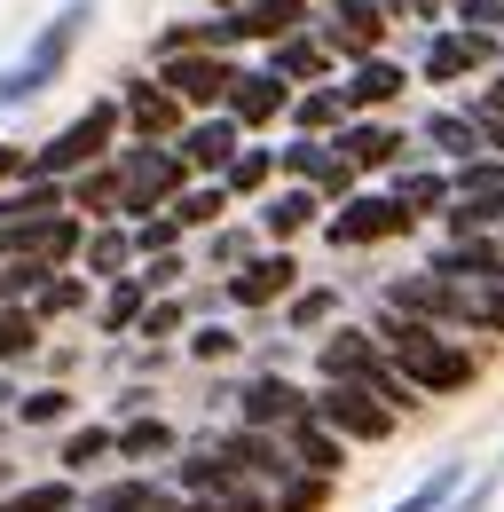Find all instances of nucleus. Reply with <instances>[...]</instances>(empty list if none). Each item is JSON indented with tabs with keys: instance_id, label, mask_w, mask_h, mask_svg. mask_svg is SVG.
Segmentation results:
<instances>
[{
	"instance_id": "obj_38",
	"label": "nucleus",
	"mask_w": 504,
	"mask_h": 512,
	"mask_svg": "<svg viewBox=\"0 0 504 512\" xmlns=\"http://www.w3.org/2000/svg\"><path fill=\"white\" fill-rule=\"evenodd\" d=\"M331 323H339V284H300V292L284 300V331H315V339H323Z\"/></svg>"
},
{
	"instance_id": "obj_60",
	"label": "nucleus",
	"mask_w": 504,
	"mask_h": 512,
	"mask_svg": "<svg viewBox=\"0 0 504 512\" xmlns=\"http://www.w3.org/2000/svg\"><path fill=\"white\" fill-rule=\"evenodd\" d=\"M229 8H245V0H213V16H229Z\"/></svg>"
},
{
	"instance_id": "obj_51",
	"label": "nucleus",
	"mask_w": 504,
	"mask_h": 512,
	"mask_svg": "<svg viewBox=\"0 0 504 512\" xmlns=\"http://www.w3.org/2000/svg\"><path fill=\"white\" fill-rule=\"evenodd\" d=\"M449 32H504V0H449Z\"/></svg>"
},
{
	"instance_id": "obj_23",
	"label": "nucleus",
	"mask_w": 504,
	"mask_h": 512,
	"mask_svg": "<svg viewBox=\"0 0 504 512\" xmlns=\"http://www.w3.org/2000/svg\"><path fill=\"white\" fill-rule=\"evenodd\" d=\"M315 221H323V197L300 190V182H276V190L260 197V237L284 245V253H292V237H308Z\"/></svg>"
},
{
	"instance_id": "obj_30",
	"label": "nucleus",
	"mask_w": 504,
	"mask_h": 512,
	"mask_svg": "<svg viewBox=\"0 0 504 512\" xmlns=\"http://www.w3.org/2000/svg\"><path fill=\"white\" fill-rule=\"evenodd\" d=\"M410 142H426L434 158H449V166H465V158L481 150V127H473V119H465L457 103H441V111H426V119L410 127Z\"/></svg>"
},
{
	"instance_id": "obj_29",
	"label": "nucleus",
	"mask_w": 504,
	"mask_h": 512,
	"mask_svg": "<svg viewBox=\"0 0 504 512\" xmlns=\"http://www.w3.org/2000/svg\"><path fill=\"white\" fill-rule=\"evenodd\" d=\"M268 79H284V87H323V79H339L331 56L315 48V32H284L276 48H268Z\"/></svg>"
},
{
	"instance_id": "obj_3",
	"label": "nucleus",
	"mask_w": 504,
	"mask_h": 512,
	"mask_svg": "<svg viewBox=\"0 0 504 512\" xmlns=\"http://www.w3.org/2000/svg\"><path fill=\"white\" fill-rule=\"evenodd\" d=\"M315 371H323V386H363L378 410H394V418L426 410L410 386L394 379V363L378 355V339L363 331V323H339V331H323V339H315Z\"/></svg>"
},
{
	"instance_id": "obj_10",
	"label": "nucleus",
	"mask_w": 504,
	"mask_h": 512,
	"mask_svg": "<svg viewBox=\"0 0 504 512\" xmlns=\"http://www.w3.org/2000/svg\"><path fill=\"white\" fill-rule=\"evenodd\" d=\"M292 292H300V260L284 253V245H268V253H252L245 268H229V276H221V308H245V316L284 308Z\"/></svg>"
},
{
	"instance_id": "obj_14",
	"label": "nucleus",
	"mask_w": 504,
	"mask_h": 512,
	"mask_svg": "<svg viewBox=\"0 0 504 512\" xmlns=\"http://www.w3.org/2000/svg\"><path fill=\"white\" fill-rule=\"evenodd\" d=\"M386 308L402 323H434V331H465V316H473V292H449V284H434L426 268H402L394 284H386Z\"/></svg>"
},
{
	"instance_id": "obj_26",
	"label": "nucleus",
	"mask_w": 504,
	"mask_h": 512,
	"mask_svg": "<svg viewBox=\"0 0 504 512\" xmlns=\"http://www.w3.org/2000/svg\"><path fill=\"white\" fill-rule=\"evenodd\" d=\"M111 457H126L134 473L142 465H166V457H182V434L150 410V418H126V426H111Z\"/></svg>"
},
{
	"instance_id": "obj_15",
	"label": "nucleus",
	"mask_w": 504,
	"mask_h": 512,
	"mask_svg": "<svg viewBox=\"0 0 504 512\" xmlns=\"http://www.w3.org/2000/svg\"><path fill=\"white\" fill-rule=\"evenodd\" d=\"M119 127H126V142H174V134L189 127V111L158 87V79L126 71V79H119Z\"/></svg>"
},
{
	"instance_id": "obj_32",
	"label": "nucleus",
	"mask_w": 504,
	"mask_h": 512,
	"mask_svg": "<svg viewBox=\"0 0 504 512\" xmlns=\"http://www.w3.org/2000/svg\"><path fill=\"white\" fill-rule=\"evenodd\" d=\"M126 268H134L126 229H119V221H95V229L79 237V276H87V284H111V276H126Z\"/></svg>"
},
{
	"instance_id": "obj_46",
	"label": "nucleus",
	"mask_w": 504,
	"mask_h": 512,
	"mask_svg": "<svg viewBox=\"0 0 504 512\" xmlns=\"http://www.w3.org/2000/svg\"><path fill=\"white\" fill-rule=\"evenodd\" d=\"M126 276H134L150 300H166V292H182V284H189V253H150V260H134Z\"/></svg>"
},
{
	"instance_id": "obj_31",
	"label": "nucleus",
	"mask_w": 504,
	"mask_h": 512,
	"mask_svg": "<svg viewBox=\"0 0 504 512\" xmlns=\"http://www.w3.org/2000/svg\"><path fill=\"white\" fill-rule=\"evenodd\" d=\"M221 190H229V205H260V197L276 190V142H245L221 166Z\"/></svg>"
},
{
	"instance_id": "obj_42",
	"label": "nucleus",
	"mask_w": 504,
	"mask_h": 512,
	"mask_svg": "<svg viewBox=\"0 0 504 512\" xmlns=\"http://www.w3.org/2000/svg\"><path fill=\"white\" fill-rule=\"evenodd\" d=\"M182 331H189L182 292H166V300H142V316H134V339H142V347H174Z\"/></svg>"
},
{
	"instance_id": "obj_53",
	"label": "nucleus",
	"mask_w": 504,
	"mask_h": 512,
	"mask_svg": "<svg viewBox=\"0 0 504 512\" xmlns=\"http://www.w3.org/2000/svg\"><path fill=\"white\" fill-rule=\"evenodd\" d=\"M182 48H197V16H182V24H166V32L150 40V64H166V56H182Z\"/></svg>"
},
{
	"instance_id": "obj_28",
	"label": "nucleus",
	"mask_w": 504,
	"mask_h": 512,
	"mask_svg": "<svg viewBox=\"0 0 504 512\" xmlns=\"http://www.w3.org/2000/svg\"><path fill=\"white\" fill-rule=\"evenodd\" d=\"M24 308H32V323H40V331H48V323H79L87 308H95V284H87L79 268H56V276H48Z\"/></svg>"
},
{
	"instance_id": "obj_13",
	"label": "nucleus",
	"mask_w": 504,
	"mask_h": 512,
	"mask_svg": "<svg viewBox=\"0 0 504 512\" xmlns=\"http://www.w3.org/2000/svg\"><path fill=\"white\" fill-rule=\"evenodd\" d=\"M331 150L355 174H402V166H418V142H410L402 119H347V127L331 134Z\"/></svg>"
},
{
	"instance_id": "obj_40",
	"label": "nucleus",
	"mask_w": 504,
	"mask_h": 512,
	"mask_svg": "<svg viewBox=\"0 0 504 512\" xmlns=\"http://www.w3.org/2000/svg\"><path fill=\"white\" fill-rule=\"evenodd\" d=\"M0 512H79V481H63V473H48V481H16V489L0 497Z\"/></svg>"
},
{
	"instance_id": "obj_7",
	"label": "nucleus",
	"mask_w": 504,
	"mask_h": 512,
	"mask_svg": "<svg viewBox=\"0 0 504 512\" xmlns=\"http://www.w3.org/2000/svg\"><path fill=\"white\" fill-rule=\"evenodd\" d=\"M315 229H323V245H331V253H363V245H394V237H410L418 221H410L386 190H355L347 205H331Z\"/></svg>"
},
{
	"instance_id": "obj_16",
	"label": "nucleus",
	"mask_w": 504,
	"mask_h": 512,
	"mask_svg": "<svg viewBox=\"0 0 504 512\" xmlns=\"http://www.w3.org/2000/svg\"><path fill=\"white\" fill-rule=\"evenodd\" d=\"M284 103H292V87L284 79H268V71H245L237 64V79H229V95H221V119L245 134H268V127H284Z\"/></svg>"
},
{
	"instance_id": "obj_19",
	"label": "nucleus",
	"mask_w": 504,
	"mask_h": 512,
	"mask_svg": "<svg viewBox=\"0 0 504 512\" xmlns=\"http://www.w3.org/2000/svg\"><path fill=\"white\" fill-rule=\"evenodd\" d=\"M402 87H410V64H394V56H371V64H347V71H339L347 119H386V111L402 103Z\"/></svg>"
},
{
	"instance_id": "obj_43",
	"label": "nucleus",
	"mask_w": 504,
	"mask_h": 512,
	"mask_svg": "<svg viewBox=\"0 0 504 512\" xmlns=\"http://www.w3.org/2000/svg\"><path fill=\"white\" fill-rule=\"evenodd\" d=\"M323 166H331V142H315V134H292V142L276 150V182H300V190H308Z\"/></svg>"
},
{
	"instance_id": "obj_44",
	"label": "nucleus",
	"mask_w": 504,
	"mask_h": 512,
	"mask_svg": "<svg viewBox=\"0 0 504 512\" xmlns=\"http://www.w3.org/2000/svg\"><path fill=\"white\" fill-rule=\"evenodd\" d=\"M237 347H245V331H229V323H189V331H182V355H189V363H205V371L229 363Z\"/></svg>"
},
{
	"instance_id": "obj_27",
	"label": "nucleus",
	"mask_w": 504,
	"mask_h": 512,
	"mask_svg": "<svg viewBox=\"0 0 504 512\" xmlns=\"http://www.w3.org/2000/svg\"><path fill=\"white\" fill-rule=\"evenodd\" d=\"M284 457H292V473H315V481H339V473H347V442L323 434L315 418L284 426Z\"/></svg>"
},
{
	"instance_id": "obj_9",
	"label": "nucleus",
	"mask_w": 504,
	"mask_h": 512,
	"mask_svg": "<svg viewBox=\"0 0 504 512\" xmlns=\"http://www.w3.org/2000/svg\"><path fill=\"white\" fill-rule=\"evenodd\" d=\"M150 79L182 103L189 119H205V111H221V95H229V79H237V56H205V48H182V56H166V64H150Z\"/></svg>"
},
{
	"instance_id": "obj_34",
	"label": "nucleus",
	"mask_w": 504,
	"mask_h": 512,
	"mask_svg": "<svg viewBox=\"0 0 504 512\" xmlns=\"http://www.w3.org/2000/svg\"><path fill=\"white\" fill-rule=\"evenodd\" d=\"M56 465H63V481H87L95 465H111V426H103V418H87V426H63Z\"/></svg>"
},
{
	"instance_id": "obj_1",
	"label": "nucleus",
	"mask_w": 504,
	"mask_h": 512,
	"mask_svg": "<svg viewBox=\"0 0 504 512\" xmlns=\"http://www.w3.org/2000/svg\"><path fill=\"white\" fill-rule=\"evenodd\" d=\"M378 339V355L394 363V379L410 386L418 402H441V394H465V386L481 379V363L449 339V331H434V323H402L394 308H378L371 323H363Z\"/></svg>"
},
{
	"instance_id": "obj_21",
	"label": "nucleus",
	"mask_w": 504,
	"mask_h": 512,
	"mask_svg": "<svg viewBox=\"0 0 504 512\" xmlns=\"http://www.w3.org/2000/svg\"><path fill=\"white\" fill-rule=\"evenodd\" d=\"M166 489H174V497H205V505H229L245 481L229 473V457H221V449H213V434H205V442H182L174 481H166Z\"/></svg>"
},
{
	"instance_id": "obj_37",
	"label": "nucleus",
	"mask_w": 504,
	"mask_h": 512,
	"mask_svg": "<svg viewBox=\"0 0 504 512\" xmlns=\"http://www.w3.org/2000/svg\"><path fill=\"white\" fill-rule=\"evenodd\" d=\"M142 284L134 276H111L103 292H95V331H111V339H134V316H142Z\"/></svg>"
},
{
	"instance_id": "obj_58",
	"label": "nucleus",
	"mask_w": 504,
	"mask_h": 512,
	"mask_svg": "<svg viewBox=\"0 0 504 512\" xmlns=\"http://www.w3.org/2000/svg\"><path fill=\"white\" fill-rule=\"evenodd\" d=\"M16 394H24V386H16V371H0V418L16 410Z\"/></svg>"
},
{
	"instance_id": "obj_41",
	"label": "nucleus",
	"mask_w": 504,
	"mask_h": 512,
	"mask_svg": "<svg viewBox=\"0 0 504 512\" xmlns=\"http://www.w3.org/2000/svg\"><path fill=\"white\" fill-rule=\"evenodd\" d=\"M166 213L182 221V237H189V229H221V221H229V190H221V182H189Z\"/></svg>"
},
{
	"instance_id": "obj_33",
	"label": "nucleus",
	"mask_w": 504,
	"mask_h": 512,
	"mask_svg": "<svg viewBox=\"0 0 504 512\" xmlns=\"http://www.w3.org/2000/svg\"><path fill=\"white\" fill-rule=\"evenodd\" d=\"M386 197L418 221V213H441L449 205V166H402V174H386Z\"/></svg>"
},
{
	"instance_id": "obj_20",
	"label": "nucleus",
	"mask_w": 504,
	"mask_h": 512,
	"mask_svg": "<svg viewBox=\"0 0 504 512\" xmlns=\"http://www.w3.org/2000/svg\"><path fill=\"white\" fill-rule=\"evenodd\" d=\"M245 150V134L229 127L221 111H205V119H189L182 134H174V158L189 166V182H221V166Z\"/></svg>"
},
{
	"instance_id": "obj_25",
	"label": "nucleus",
	"mask_w": 504,
	"mask_h": 512,
	"mask_svg": "<svg viewBox=\"0 0 504 512\" xmlns=\"http://www.w3.org/2000/svg\"><path fill=\"white\" fill-rule=\"evenodd\" d=\"M284 127H292V134H315V142H331V134L347 127V95H339V79H323V87H292Z\"/></svg>"
},
{
	"instance_id": "obj_6",
	"label": "nucleus",
	"mask_w": 504,
	"mask_h": 512,
	"mask_svg": "<svg viewBox=\"0 0 504 512\" xmlns=\"http://www.w3.org/2000/svg\"><path fill=\"white\" fill-rule=\"evenodd\" d=\"M308 32H315V48L331 56V71H347V64H371V56H386V16H378L371 0H323L308 16Z\"/></svg>"
},
{
	"instance_id": "obj_22",
	"label": "nucleus",
	"mask_w": 504,
	"mask_h": 512,
	"mask_svg": "<svg viewBox=\"0 0 504 512\" xmlns=\"http://www.w3.org/2000/svg\"><path fill=\"white\" fill-rule=\"evenodd\" d=\"M315 0H245V8H229V32H237V48H276L284 32H308Z\"/></svg>"
},
{
	"instance_id": "obj_54",
	"label": "nucleus",
	"mask_w": 504,
	"mask_h": 512,
	"mask_svg": "<svg viewBox=\"0 0 504 512\" xmlns=\"http://www.w3.org/2000/svg\"><path fill=\"white\" fill-rule=\"evenodd\" d=\"M489 505H497V481H489V473H473V481H465L441 512H489Z\"/></svg>"
},
{
	"instance_id": "obj_45",
	"label": "nucleus",
	"mask_w": 504,
	"mask_h": 512,
	"mask_svg": "<svg viewBox=\"0 0 504 512\" xmlns=\"http://www.w3.org/2000/svg\"><path fill=\"white\" fill-rule=\"evenodd\" d=\"M32 355H40L32 308H0V371H16V363H32Z\"/></svg>"
},
{
	"instance_id": "obj_56",
	"label": "nucleus",
	"mask_w": 504,
	"mask_h": 512,
	"mask_svg": "<svg viewBox=\"0 0 504 512\" xmlns=\"http://www.w3.org/2000/svg\"><path fill=\"white\" fill-rule=\"evenodd\" d=\"M24 182V142H0V190Z\"/></svg>"
},
{
	"instance_id": "obj_35",
	"label": "nucleus",
	"mask_w": 504,
	"mask_h": 512,
	"mask_svg": "<svg viewBox=\"0 0 504 512\" xmlns=\"http://www.w3.org/2000/svg\"><path fill=\"white\" fill-rule=\"evenodd\" d=\"M441 229L449 237H497L504 229V190H465L441 205Z\"/></svg>"
},
{
	"instance_id": "obj_55",
	"label": "nucleus",
	"mask_w": 504,
	"mask_h": 512,
	"mask_svg": "<svg viewBox=\"0 0 504 512\" xmlns=\"http://www.w3.org/2000/svg\"><path fill=\"white\" fill-rule=\"evenodd\" d=\"M150 410H158V394H150V386L134 379V386L119 394V402H111V426H126V418H150Z\"/></svg>"
},
{
	"instance_id": "obj_47",
	"label": "nucleus",
	"mask_w": 504,
	"mask_h": 512,
	"mask_svg": "<svg viewBox=\"0 0 504 512\" xmlns=\"http://www.w3.org/2000/svg\"><path fill=\"white\" fill-rule=\"evenodd\" d=\"M252 253H260V229H237V221L205 229V268H245Z\"/></svg>"
},
{
	"instance_id": "obj_8",
	"label": "nucleus",
	"mask_w": 504,
	"mask_h": 512,
	"mask_svg": "<svg viewBox=\"0 0 504 512\" xmlns=\"http://www.w3.org/2000/svg\"><path fill=\"white\" fill-rule=\"evenodd\" d=\"M308 418V386L292 371H252L245 386H229V426H252V434H284Z\"/></svg>"
},
{
	"instance_id": "obj_24",
	"label": "nucleus",
	"mask_w": 504,
	"mask_h": 512,
	"mask_svg": "<svg viewBox=\"0 0 504 512\" xmlns=\"http://www.w3.org/2000/svg\"><path fill=\"white\" fill-rule=\"evenodd\" d=\"M166 505H174V489L158 473H119L103 489H79V512H166Z\"/></svg>"
},
{
	"instance_id": "obj_49",
	"label": "nucleus",
	"mask_w": 504,
	"mask_h": 512,
	"mask_svg": "<svg viewBox=\"0 0 504 512\" xmlns=\"http://www.w3.org/2000/svg\"><path fill=\"white\" fill-rule=\"evenodd\" d=\"M126 245H134V260L182 253V221H174V213H150V221H134V229H126Z\"/></svg>"
},
{
	"instance_id": "obj_36",
	"label": "nucleus",
	"mask_w": 504,
	"mask_h": 512,
	"mask_svg": "<svg viewBox=\"0 0 504 512\" xmlns=\"http://www.w3.org/2000/svg\"><path fill=\"white\" fill-rule=\"evenodd\" d=\"M8 418H16V426H24V434H32V426H71V418H79V386H32V394H16V410H8Z\"/></svg>"
},
{
	"instance_id": "obj_2",
	"label": "nucleus",
	"mask_w": 504,
	"mask_h": 512,
	"mask_svg": "<svg viewBox=\"0 0 504 512\" xmlns=\"http://www.w3.org/2000/svg\"><path fill=\"white\" fill-rule=\"evenodd\" d=\"M87 24H95V0H63L56 16L32 32V48L16 56V64H0V111H16V103H32V95H48L71 56H79V40H87Z\"/></svg>"
},
{
	"instance_id": "obj_48",
	"label": "nucleus",
	"mask_w": 504,
	"mask_h": 512,
	"mask_svg": "<svg viewBox=\"0 0 504 512\" xmlns=\"http://www.w3.org/2000/svg\"><path fill=\"white\" fill-rule=\"evenodd\" d=\"M339 497V481H315V473H292L284 489H268V512H323Z\"/></svg>"
},
{
	"instance_id": "obj_5",
	"label": "nucleus",
	"mask_w": 504,
	"mask_h": 512,
	"mask_svg": "<svg viewBox=\"0 0 504 512\" xmlns=\"http://www.w3.org/2000/svg\"><path fill=\"white\" fill-rule=\"evenodd\" d=\"M111 166H119V229L166 213V205L189 190V166L174 158V142H119Z\"/></svg>"
},
{
	"instance_id": "obj_11",
	"label": "nucleus",
	"mask_w": 504,
	"mask_h": 512,
	"mask_svg": "<svg viewBox=\"0 0 504 512\" xmlns=\"http://www.w3.org/2000/svg\"><path fill=\"white\" fill-rule=\"evenodd\" d=\"M308 418L323 426V434H339V442L355 449V442H394V410H378L363 386H315L308 394Z\"/></svg>"
},
{
	"instance_id": "obj_39",
	"label": "nucleus",
	"mask_w": 504,
	"mask_h": 512,
	"mask_svg": "<svg viewBox=\"0 0 504 512\" xmlns=\"http://www.w3.org/2000/svg\"><path fill=\"white\" fill-rule=\"evenodd\" d=\"M457 489H465V457H449V465H434L426 481H410V489H402V497H394L386 512H441L449 497H457Z\"/></svg>"
},
{
	"instance_id": "obj_4",
	"label": "nucleus",
	"mask_w": 504,
	"mask_h": 512,
	"mask_svg": "<svg viewBox=\"0 0 504 512\" xmlns=\"http://www.w3.org/2000/svg\"><path fill=\"white\" fill-rule=\"evenodd\" d=\"M119 142H126V127H119V95H95L79 119H63L48 142H32V150H24V174H40V182H71V174L103 166Z\"/></svg>"
},
{
	"instance_id": "obj_18",
	"label": "nucleus",
	"mask_w": 504,
	"mask_h": 512,
	"mask_svg": "<svg viewBox=\"0 0 504 512\" xmlns=\"http://www.w3.org/2000/svg\"><path fill=\"white\" fill-rule=\"evenodd\" d=\"M426 276L449 284V292H497L504 284V253H497V237H449V245L426 260Z\"/></svg>"
},
{
	"instance_id": "obj_57",
	"label": "nucleus",
	"mask_w": 504,
	"mask_h": 512,
	"mask_svg": "<svg viewBox=\"0 0 504 512\" xmlns=\"http://www.w3.org/2000/svg\"><path fill=\"white\" fill-rule=\"evenodd\" d=\"M221 512H268V489H252V481H245V489H237V497H229Z\"/></svg>"
},
{
	"instance_id": "obj_12",
	"label": "nucleus",
	"mask_w": 504,
	"mask_h": 512,
	"mask_svg": "<svg viewBox=\"0 0 504 512\" xmlns=\"http://www.w3.org/2000/svg\"><path fill=\"white\" fill-rule=\"evenodd\" d=\"M497 40L489 32H426V48H418V64H410V79H426V87H457V79H481V71H497Z\"/></svg>"
},
{
	"instance_id": "obj_17",
	"label": "nucleus",
	"mask_w": 504,
	"mask_h": 512,
	"mask_svg": "<svg viewBox=\"0 0 504 512\" xmlns=\"http://www.w3.org/2000/svg\"><path fill=\"white\" fill-rule=\"evenodd\" d=\"M213 449L229 457V473L252 481V489H284L292 481V457H284V434H252V426H221Z\"/></svg>"
},
{
	"instance_id": "obj_52",
	"label": "nucleus",
	"mask_w": 504,
	"mask_h": 512,
	"mask_svg": "<svg viewBox=\"0 0 504 512\" xmlns=\"http://www.w3.org/2000/svg\"><path fill=\"white\" fill-rule=\"evenodd\" d=\"M465 331H497V339H504V284H497V292H473V316H465Z\"/></svg>"
},
{
	"instance_id": "obj_50",
	"label": "nucleus",
	"mask_w": 504,
	"mask_h": 512,
	"mask_svg": "<svg viewBox=\"0 0 504 512\" xmlns=\"http://www.w3.org/2000/svg\"><path fill=\"white\" fill-rule=\"evenodd\" d=\"M465 190H504V158L473 150L465 166H449V197H465Z\"/></svg>"
},
{
	"instance_id": "obj_59",
	"label": "nucleus",
	"mask_w": 504,
	"mask_h": 512,
	"mask_svg": "<svg viewBox=\"0 0 504 512\" xmlns=\"http://www.w3.org/2000/svg\"><path fill=\"white\" fill-rule=\"evenodd\" d=\"M8 489H16V465H0V497H8Z\"/></svg>"
}]
</instances>
